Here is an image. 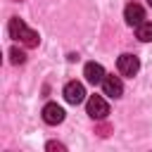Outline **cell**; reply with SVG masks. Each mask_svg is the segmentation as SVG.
I'll return each instance as SVG.
<instances>
[{"label": "cell", "mask_w": 152, "mask_h": 152, "mask_svg": "<svg viewBox=\"0 0 152 152\" xmlns=\"http://www.w3.org/2000/svg\"><path fill=\"white\" fill-rule=\"evenodd\" d=\"M147 5H150V7H152V0H147Z\"/></svg>", "instance_id": "cell-13"}, {"label": "cell", "mask_w": 152, "mask_h": 152, "mask_svg": "<svg viewBox=\"0 0 152 152\" xmlns=\"http://www.w3.org/2000/svg\"><path fill=\"white\" fill-rule=\"evenodd\" d=\"M102 90H104V95H109V97H121V95H124V83H121L119 76L107 74L104 81H102Z\"/></svg>", "instance_id": "cell-5"}, {"label": "cell", "mask_w": 152, "mask_h": 152, "mask_svg": "<svg viewBox=\"0 0 152 152\" xmlns=\"http://www.w3.org/2000/svg\"><path fill=\"white\" fill-rule=\"evenodd\" d=\"M10 38H14V40H19V43H24L26 48H36L38 43H40V38H38V33L33 31V28H28L19 17H12L10 19Z\"/></svg>", "instance_id": "cell-1"}, {"label": "cell", "mask_w": 152, "mask_h": 152, "mask_svg": "<svg viewBox=\"0 0 152 152\" xmlns=\"http://www.w3.org/2000/svg\"><path fill=\"white\" fill-rule=\"evenodd\" d=\"M10 59H12V64H24L26 62V52L19 50V48H12L10 50Z\"/></svg>", "instance_id": "cell-10"}, {"label": "cell", "mask_w": 152, "mask_h": 152, "mask_svg": "<svg viewBox=\"0 0 152 152\" xmlns=\"http://www.w3.org/2000/svg\"><path fill=\"white\" fill-rule=\"evenodd\" d=\"M43 121L50 124V126L62 124V121H64V109H62L59 104H55V102H48V104L43 107Z\"/></svg>", "instance_id": "cell-6"}, {"label": "cell", "mask_w": 152, "mask_h": 152, "mask_svg": "<svg viewBox=\"0 0 152 152\" xmlns=\"http://www.w3.org/2000/svg\"><path fill=\"white\" fill-rule=\"evenodd\" d=\"M135 36L142 40V43H150L152 40V21H142L135 26Z\"/></svg>", "instance_id": "cell-9"}, {"label": "cell", "mask_w": 152, "mask_h": 152, "mask_svg": "<svg viewBox=\"0 0 152 152\" xmlns=\"http://www.w3.org/2000/svg\"><path fill=\"white\" fill-rule=\"evenodd\" d=\"M95 133H97V135H102V138H104V135H107V133H109V126H97V128H95Z\"/></svg>", "instance_id": "cell-12"}, {"label": "cell", "mask_w": 152, "mask_h": 152, "mask_svg": "<svg viewBox=\"0 0 152 152\" xmlns=\"http://www.w3.org/2000/svg\"><path fill=\"white\" fill-rule=\"evenodd\" d=\"M45 147H48L50 152H64V150H66V147H64L62 142H55V140H50V142H48Z\"/></svg>", "instance_id": "cell-11"}, {"label": "cell", "mask_w": 152, "mask_h": 152, "mask_svg": "<svg viewBox=\"0 0 152 152\" xmlns=\"http://www.w3.org/2000/svg\"><path fill=\"white\" fill-rule=\"evenodd\" d=\"M64 100H66L69 104H78V102H83V100H86V88H83V83H78V81H69V83L64 86Z\"/></svg>", "instance_id": "cell-4"}, {"label": "cell", "mask_w": 152, "mask_h": 152, "mask_svg": "<svg viewBox=\"0 0 152 152\" xmlns=\"http://www.w3.org/2000/svg\"><path fill=\"white\" fill-rule=\"evenodd\" d=\"M83 76H86V81L88 83H93V86H97V83H102L104 81V69H102V64H97V62H88L86 64V69H83Z\"/></svg>", "instance_id": "cell-8"}, {"label": "cell", "mask_w": 152, "mask_h": 152, "mask_svg": "<svg viewBox=\"0 0 152 152\" xmlns=\"http://www.w3.org/2000/svg\"><path fill=\"white\" fill-rule=\"evenodd\" d=\"M124 19H126V24L138 26V24H142V21H145V10H142L138 2H128V5H126V10H124Z\"/></svg>", "instance_id": "cell-7"}, {"label": "cell", "mask_w": 152, "mask_h": 152, "mask_svg": "<svg viewBox=\"0 0 152 152\" xmlns=\"http://www.w3.org/2000/svg\"><path fill=\"white\" fill-rule=\"evenodd\" d=\"M116 69H119V74H124V76H135L138 74V69H140V62H138V57L135 55H121L119 59H116Z\"/></svg>", "instance_id": "cell-3"}, {"label": "cell", "mask_w": 152, "mask_h": 152, "mask_svg": "<svg viewBox=\"0 0 152 152\" xmlns=\"http://www.w3.org/2000/svg\"><path fill=\"white\" fill-rule=\"evenodd\" d=\"M86 109H88V116H90V119H97V121L109 114V104H107V100L100 97V95H90L88 102H86Z\"/></svg>", "instance_id": "cell-2"}]
</instances>
